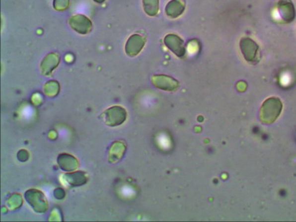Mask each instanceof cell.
<instances>
[{"label":"cell","mask_w":296,"mask_h":222,"mask_svg":"<svg viewBox=\"0 0 296 222\" xmlns=\"http://www.w3.org/2000/svg\"><path fill=\"white\" fill-rule=\"evenodd\" d=\"M283 108L282 101L277 97L266 99L260 110L261 122L265 125H271L280 116Z\"/></svg>","instance_id":"cell-1"},{"label":"cell","mask_w":296,"mask_h":222,"mask_svg":"<svg viewBox=\"0 0 296 222\" xmlns=\"http://www.w3.org/2000/svg\"><path fill=\"white\" fill-rule=\"evenodd\" d=\"M127 113L123 108L114 106L106 110L102 115L101 119L108 126L121 125L126 120Z\"/></svg>","instance_id":"cell-2"},{"label":"cell","mask_w":296,"mask_h":222,"mask_svg":"<svg viewBox=\"0 0 296 222\" xmlns=\"http://www.w3.org/2000/svg\"><path fill=\"white\" fill-rule=\"evenodd\" d=\"M25 198L29 205H31L34 211L39 213H43L46 211V200L44 197L43 193L38 190H28L25 194Z\"/></svg>","instance_id":"cell-3"},{"label":"cell","mask_w":296,"mask_h":222,"mask_svg":"<svg viewBox=\"0 0 296 222\" xmlns=\"http://www.w3.org/2000/svg\"><path fill=\"white\" fill-rule=\"evenodd\" d=\"M240 48L244 59L248 62H253L257 58V44L249 38H244L240 42Z\"/></svg>","instance_id":"cell-4"},{"label":"cell","mask_w":296,"mask_h":222,"mask_svg":"<svg viewBox=\"0 0 296 222\" xmlns=\"http://www.w3.org/2000/svg\"><path fill=\"white\" fill-rule=\"evenodd\" d=\"M152 83L158 88L167 91H175L179 87V81L171 77L164 75L153 76Z\"/></svg>","instance_id":"cell-5"},{"label":"cell","mask_w":296,"mask_h":222,"mask_svg":"<svg viewBox=\"0 0 296 222\" xmlns=\"http://www.w3.org/2000/svg\"><path fill=\"white\" fill-rule=\"evenodd\" d=\"M279 11L282 19L288 23L293 22L295 19V7L291 0H280Z\"/></svg>","instance_id":"cell-6"},{"label":"cell","mask_w":296,"mask_h":222,"mask_svg":"<svg viewBox=\"0 0 296 222\" xmlns=\"http://www.w3.org/2000/svg\"><path fill=\"white\" fill-rule=\"evenodd\" d=\"M165 44L176 56L182 57L185 55V48L183 41L176 35H168L165 38Z\"/></svg>","instance_id":"cell-7"},{"label":"cell","mask_w":296,"mask_h":222,"mask_svg":"<svg viewBox=\"0 0 296 222\" xmlns=\"http://www.w3.org/2000/svg\"><path fill=\"white\" fill-rule=\"evenodd\" d=\"M58 163L60 167L66 171H72L78 167L76 159L72 155L63 154L58 158Z\"/></svg>","instance_id":"cell-8"},{"label":"cell","mask_w":296,"mask_h":222,"mask_svg":"<svg viewBox=\"0 0 296 222\" xmlns=\"http://www.w3.org/2000/svg\"><path fill=\"white\" fill-rule=\"evenodd\" d=\"M125 152V146L124 143L116 142L112 145L109 152V160L111 162L119 161L123 156Z\"/></svg>","instance_id":"cell-9"},{"label":"cell","mask_w":296,"mask_h":222,"mask_svg":"<svg viewBox=\"0 0 296 222\" xmlns=\"http://www.w3.org/2000/svg\"><path fill=\"white\" fill-rule=\"evenodd\" d=\"M185 6L178 0H173L167 7V13L172 17H177L183 13Z\"/></svg>","instance_id":"cell-10"},{"label":"cell","mask_w":296,"mask_h":222,"mask_svg":"<svg viewBox=\"0 0 296 222\" xmlns=\"http://www.w3.org/2000/svg\"><path fill=\"white\" fill-rule=\"evenodd\" d=\"M66 179L69 182V184L72 186L84 185L86 182L85 176H84V173H81V172L66 175Z\"/></svg>","instance_id":"cell-11"}]
</instances>
